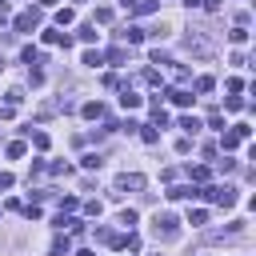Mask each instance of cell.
Wrapping results in <instances>:
<instances>
[{"mask_svg":"<svg viewBox=\"0 0 256 256\" xmlns=\"http://www.w3.org/2000/svg\"><path fill=\"white\" fill-rule=\"evenodd\" d=\"M24 136H28V140H32V144H36L40 152L48 148V132H40V128H32V124H28V128H24Z\"/></svg>","mask_w":256,"mask_h":256,"instance_id":"9c48e42d","label":"cell"},{"mask_svg":"<svg viewBox=\"0 0 256 256\" xmlns=\"http://www.w3.org/2000/svg\"><path fill=\"white\" fill-rule=\"evenodd\" d=\"M120 104H124V108H140V96H136L132 88H124V92H120Z\"/></svg>","mask_w":256,"mask_h":256,"instance_id":"ffe728a7","label":"cell"},{"mask_svg":"<svg viewBox=\"0 0 256 256\" xmlns=\"http://www.w3.org/2000/svg\"><path fill=\"white\" fill-rule=\"evenodd\" d=\"M208 128H224V116H220V108H212V112H208Z\"/></svg>","mask_w":256,"mask_h":256,"instance_id":"f546056e","label":"cell"},{"mask_svg":"<svg viewBox=\"0 0 256 256\" xmlns=\"http://www.w3.org/2000/svg\"><path fill=\"white\" fill-rule=\"evenodd\" d=\"M188 224H192V228H200V224H208V212H204V208H196V212H188Z\"/></svg>","mask_w":256,"mask_h":256,"instance_id":"603a6c76","label":"cell"},{"mask_svg":"<svg viewBox=\"0 0 256 256\" xmlns=\"http://www.w3.org/2000/svg\"><path fill=\"white\" fill-rule=\"evenodd\" d=\"M52 256H68V240H56L52 244Z\"/></svg>","mask_w":256,"mask_h":256,"instance_id":"74e56055","label":"cell"},{"mask_svg":"<svg viewBox=\"0 0 256 256\" xmlns=\"http://www.w3.org/2000/svg\"><path fill=\"white\" fill-rule=\"evenodd\" d=\"M12 116H16V108L12 104H0V120H12Z\"/></svg>","mask_w":256,"mask_h":256,"instance_id":"f35d334b","label":"cell"},{"mask_svg":"<svg viewBox=\"0 0 256 256\" xmlns=\"http://www.w3.org/2000/svg\"><path fill=\"white\" fill-rule=\"evenodd\" d=\"M80 40H84V44H96V24H84V28H80Z\"/></svg>","mask_w":256,"mask_h":256,"instance_id":"cb8c5ba5","label":"cell"},{"mask_svg":"<svg viewBox=\"0 0 256 256\" xmlns=\"http://www.w3.org/2000/svg\"><path fill=\"white\" fill-rule=\"evenodd\" d=\"M180 128H184V136H196L200 132V120L196 116H180Z\"/></svg>","mask_w":256,"mask_h":256,"instance_id":"9a60e30c","label":"cell"},{"mask_svg":"<svg viewBox=\"0 0 256 256\" xmlns=\"http://www.w3.org/2000/svg\"><path fill=\"white\" fill-rule=\"evenodd\" d=\"M76 208H80V200H76V196H64V200H60V212H64V216H72Z\"/></svg>","mask_w":256,"mask_h":256,"instance_id":"7402d4cb","label":"cell"},{"mask_svg":"<svg viewBox=\"0 0 256 256\" xmlns=\"http://www.w3.org/2000/svg\"><path fill=\"white\" fill-rule=\"evenodd\" d=\"M228 92H232V96H236V92H244V80H240V76H232V80H228Z\"/></svg>","mask_w":256,"mask_h":256,"instance_id":"8d00e7d4","label":"cell"},{"mask_svg":"<svg viewBox=\"0 0 256 256\" xmlns=\"http://www.w3.org/2000/svg\"><path fill=\"white\" fill-rule=\"evenodd\" d=\"M140 80H144V84H152V88H164V76H160L156 68H148V72H144Z\"/></svg>","mask_w":256,"mask_h":256,"instance_id":"d6986e66","label":"cell"},{"mask_svg":"<svg viewBox=\"0 0 256 256\" xmlns=\"http://www.w3.org/2000/svg\"><path fill=\"white\" fill-rule=\"evenodd\" d=\"M180 4H184V8H196V4H200V0H180Z\"/></svg>","mask_w":256,"mask_h":256,"instance_id":"b9f144b4","label":"cell"},{"mask_svg":"<svg viewBox=\"0 0 256 256\" xmlns=\"http://www.w3.org/2000/svg\"><path fill=\"white\" fill-rule=\"evenodd\" d=\"M228 40H232V44H248V28H232Z\"/></svg>","mask_w":256,"mask_h":256,"instance_id":"d4e9b609","label":"cell"},{"mask_svg":"<svg viewBox=\"0 0 256 256\" xmlns=\"http://www.w3.org/2000/svg\"><path fill=\"white\" fill-rule=\"evenodd\" d=\"M168 100H172L176 108H188V104H192V92H184V88H168Z\"/></svg>","mask_w":256,"mask_h":256,"instance_id":"52a82bcc","label":"cell"},{"mask_svg":"<svg viewBox=\"0 0 256 256\" xmlns=\"http://www.w3.org/2000/svg\"><path fill=\"white\" fill-rule=\"evenodd\" d=\"M4 188H12V172H0V192Z\"/></svg>","mask_w":256,"mask_h":256,"instance_id":"ab89813d","label":"cell"},{"mask_svg":"<svg viewBox=\"0 0 256 256\" xmlns=\"http://www.w3.org/2000/svg\"><path fill=\"white\" fill-rule=\"evenodd\" d=\"M80 164H84V168H88V172H96V168H100V164H104V160H100V156H96V152H84V156H80Z\"/></svg>","mask_w":256,"mask_h":256,"instance_id":"44dd1931","label":"cell"},{"mask_svg":"<svg viewBox=\"0 0 256 256\" xmlns=\"http://www.w3.org/2000/svg\"><path fill=\"white\" fill-rule=\"evenodd\" d=\"M20 212H24L28 220H40V208H36V204H20Z\"/></svg>","mask_w":256,"mask_h":256,"instance_id":"836d02e7","label":"cell"},{"mask_svg":"<svg viewBox=\"0 0 256 256\" xmlns=\"http://www.w3.org/2000/svg\"><path fill=\"white\" fill-rule=\"evenodd\" d=\"M12 28H16V32H36V28H40V8H28V12H20V16L12 20Z\"/></svg>","mask_w":256,"mask_h":256,"instance_id":"277c9868","label":"cell"},{"mask_svg":"<svg viewBox=\"0 0 256 256\" xmlns=\"http://www.w3.org/2000/svg\"><path fill=\"white\" fill-rule=\"evenodd\" d=\"M44 44H64V48H68V44H72V36H64V32L48 28V32H44Z\"/></svg>","mask_w":256,"mask_h":256,"instance_id":"7c38bea8","label":"cell"},{"mask_svg":"<svg viewBox=\"0 0 256 256\" xmlns=\"http://www.w3.org/2000/svg\"><path fill=\"white\" fill-rule=\"evenodd\" d=\"M152 232H156V240H176V236H180V220H176L172 212H156Z\"/></svg>","mask_w":256,"mask_h":256,"instance_id":"6da1fadb","label":"cell"},{"mask_svg":"<svg viewBox=\"0 0 256 256\" xmlns=\"http://www.w3.org/2000/svg\"><path fill=\"white\" fill-rule=\"evenodd\" d=\"M144 184H148V180H144L140 172H120V176H116V196H124V192H140Z\"/></svg>","mask_w":256,"mask_h":256,"instance_id":"3957f363","label":"cell"},{"mask_svg":"<svg viewBox=\"0 0 256 256\" xmlns=\"http://www.w3.org/2000/svg\"><path fill=\"white\" fill-rule=\"evenodd\" d=\"M112 20V8H96V24H108Z\"/></svg>","mask_w":256,"mask_h":256,"instance_id":"e575fe53","label":"cell"},{"mask_svg":"<svg viewBox=\"0 0 256 256\" xmlns=\"http://www.w3.org/2000/svg\"><path fill=\"white\" fill-rule=\"evenodd\" d=\"M80 112H84V120H104V104H100V100H88Z\"/></svg>","mask_w":256,"mask_h":256,"instance_id":"ba28073f","label":"cell"},{"mask_svg":"<svg viewBox=\"0 0 256 256\" xmlns=\"http://www.w3.org/2000/svg\"><path fill=\"white\" fill-rule=\"evenodd\" d=\"M164 196H168V200H196V188H192V184H172Z\"/></svg>","mask_w":256,"mask_h":256,"instance_id":"8992f818","label":"cell"},{"mask_svg":"<svg viewBox=\"0 0 256 256\" xmlns=\"http://www.w3.org/2000/svg\"><path fill=\"white\" fill-rule=\"evenodd\" d=\"M76 256H96V252H88V248H80V252H76Z\"/></svg>","mask_w":256,"mask_h":256,"instance_id":"7bdbcfd3","label":"cell"},{"mask_svg":"<svg viewBox=\"0 0 256 256\" xmlns=\"http://www.w3.org/2000/svg\"><path fill=\"white\" fill-rule=\"evenodd\" d=\"M40 4H44V8H52V4H56V0H40Z\"/></svg>","mask_w":256,"mask_h":256,"instance_id":"f6af8a7d","label":"cell"},{"mask_svg":"<svg viewBox=\"0 0 256 256\" xmlns=\"http://www.w3.org/2000/svg\"><path fill=\"white\" fill-rule=\"evenodd\" d=\"M176 152H180V156H188V152H192V140H188V136H180V140H176Z\"/></svg>","mask_w":256,"mask_h":256,"instance_id":"d6a6232c","label":"cell"},{"mask_svg":"<svg viewBox=\"0 0 256 256\" xmlns=\"http://www.w3.org/2000/svg\"><path fill=\"white\" fill-rule=\"evenodd\" d=\"M120 4H124V8H128V12H132V4H136V0H120Z\"/></svg>","mask_w":256,"mask_h":256,"instance_id":"ee69618b","label":"cell"},{"mask_svg":"<svg viewBox=\"0 0 256 256\" xmlns=\"http://www.w3.org/2000/svg\"><path fill=\"white\" fill-rule=\"evenodd\" d=\"M120 224L132 232V224H136V212H132V208H124V212H120Z\"/></svg>","mask_w":256,"mask_h":256,"instance_id":"4dcf8cb0","label":"cell"},{"mask_svg":"<svg viewBox=\"0 0 256 256\" xmlns=\"http://www.w3.org/2000/svg\"><path fill=\"white\" fill-rule=\"evenodd\" d=\"M224 108H228V112H244V100H240V96H228Z\"/></svg>","mask_w":256,"mask_h":256,"instance_id":"f1b7e54d","label":"cell"},{"mask_svg":"<svg viewBox=\"0 0 256 256\" xmlns=\"http://www.w3.org/2000/svg\"><path fill=\"white\" fill-rule=\"evenodd\" d=\"M128 60V52H124V44H116V48H108V64H124Z\"/></svg>","mask_w":256,"mask_h":256,"instance_id":"e0dca14e","label":"cell"},{"mask_svg":"<svg viewBox=\"0 0 256 256\" xmlns=\"http://www.w3.org/2000/svg\"><path fill=\"white\" fill-rule=\"evenodd\" d=\"M4 20H8V4L0 0V24H4Z\"/></svg>","mask_w":256,"mask_h":256,"instance_id":"60d3db41","label":"cell"},{"mask_svg":"<svg viewBox=\"0 0 256 256\" xmlns=\"http://www.w3.org/2000/svg\"><path fill=\"white\" fill-rule=\"evenodd\" d=\"M172 76H176V84H188V80H192L188 64H172Z\"/></svg>","mask_w":256,"mask_h":256,"instance_id":"ac0fdd59","label":"cell"},{"mask_svg":"<svg viewBox=\"0 0 256 256\" xmlns=\"http://www.w3.org/2000/svg\"><path fill=\"white\" fill-rule=\"evenodd\" d=\"M188 176H192L196 184H208V176H212V168H208V164H188Z\"/></svg>","mask_w":256,"mask_h":256,"instance_id":"30bf717a","label":"cell"},{"mask_svg":"<svg viewBox=\"0 0 256 256\" xmlns=\"http://www.w3.org/2000/svg\"><path fill=\"white\" fill-rule=\"evenodd\" d=\"M20 156H24V140H12L8 144V160H20Z\"/></svg>","mask_w":256,"mask_h":256,"instance_id":"4316f807","label":"cell"},{"mask_svg":"<svg viewBox=\"0 0 256 256\" xmlns=\"http://www.w3.org/2000/svg\"><path fill=\"white\" fill-rule=\"evenodd\" d=\"M156 8H160L156 0H136V4H132V12H136V16H148V12H156Z\"/></svg>","mask_w":256,"mask_h":256,"instance_id":"2e32d148","label":"cell"},{"mask_svg":"<svg viewBox=\"0 0 256 256\" xmlns=\"http://www.w3.org/2000/svg\"><path fill=\"white\" fill-rule=\"evenodd\" d=\"M152 64H172V56H168V52H160V48H156V52H152Z\"/></svg>","mask_w":256,"mask_h":256,"instance_id":"d590c367","label":"cell"},{"mask_svg":"<svg viewBox=\"0 0 256 256\" xmlns=\"http://www.w3.org/2000/svg\"><path fill=\"white\" fill-rule=\"evenodd\" d=\"M72 20H76V16H72V8H60V12H56V24H60V28H64V24H72Z\"/></svg>","mask_w":256,"mask_h":256,"instance_id":"83f0119b","label":"cell"},{"mask_svg":"<svg viewBox=\"0 0 256 256\" xmlns=\"http://www.w3.org/2000/svg\"><path fill=\"white\" fill-rule=\"evenodd\" d=\"M84 64H88V68H96V64H104V56H100V52H84Z\"/></svg>","mask_w":256,"mask_h":256,"instance_id":"1f68e13d","label":"cell"},{"mask_svg":"<svg viewBox=\"0 0 256 256\" xmlns=\"http://www.w3.org/2000/svg\"><path fill=\"white\" fill-rule=\"evenodd\" d=\"M248 136H252V128H248V124H236L232 132H224V136H220V148H224V152H232V148H240Z\"/></svg>","mask_w":256,"mask_h":256,"instance_id":"7a4b0ae2","label":"cell"},{"mask_svg":"<svg viewBox=\"0 0 256 256\" xmlns=\"http://www.w3.org/2000/svg\"><path fill=\"white\" fill-rule=\"evenodd\" d=\"M144 36H148V32H144V28H136V24H128V28L120 32V40H128V44H140Z\"/></svg>","mask_w":256,"mask_h":256,"instance_id":"8fae6325","label":"cell"},{"mask_svg":"<svg viewBox=\"0 0 256 256\" xmlns=\"http://www.w3.org/2000/svg\"><path fill=\"white\" fill-rule=\"evenodd\" d=\"M136 132H140V140H144V144H156V140H160V128H152V124H140Z\"/></svg>","mask_w":256,"mask_h":256,"instance_id":"5bb4252c","label":"cell"},{"mask_svg":"<svg viewBox=\"0 0 256 256\" xmlns=\"http://www.w3.org/2000/svg\"><path fill=\"white\" fill-rule=\"evenodd\" d=\"M20 60H24L28 68H40V64H44V52L32 48V44H24V48H20Z\"/></svg>","mask_w":256,"mask_h":256,"instance_id":"5b68a950","label":"cell"},{"mask_svg":"<svg viewBox=\"0 0 256 256\" xmlns=\"http://www.w3.org/2000/svg\"><path fill=\"white\" fill-rule=\"evenodd\" d=\"M0 68H4V60H0Z\"/></svg>","mask_w":256,"mask_h":256,"instance_id":"bcb514c9","label":"cell"},{"mask_svg":"<svg viewBox=\"0 0 256 256\" xmlns=\"http://www.w3.org/2000/svg\"><path fill=\"white\" fill-rule=\"evenodd\" d=\"M192 88H196L200 96H208V92L216 88V80H212V76H196V80H192Z\"/></svg>","mask_w":256,"mask_h":256,"instance_id":"4fadbf2b","label":"cell"},{"mask_svg":"<svg viewBox=\"0 0 256 256\" xmlns=\"http://www.w3.org/2000/svg\"><path fill=\"white\" fill-rule=\"evenodd\" d=\"M4 96H8V100H4V104H12V108H16V104H20V100H24V88H8V92H4Z\"/></svg>","mask_w":256,"mask_h":256,"instance_id":"484cf974","label":"cell"}]
</instances>
